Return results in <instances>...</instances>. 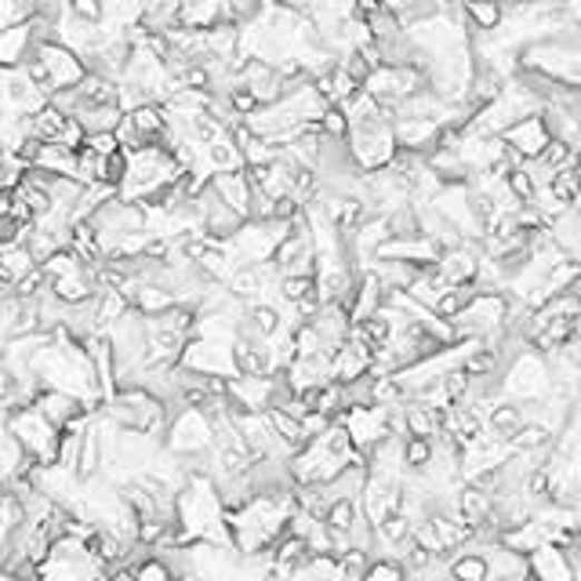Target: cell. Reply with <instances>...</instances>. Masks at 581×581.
<instances>
[{
  "label": "cell",
  "instance_id": "obj_8",
  "mask_svg": "<svg viewBox=\"0 0 581 581\" xmlns=\"http://www.w3.org/2000/svg\"><path fill=\"white\" fill-rule=\"evenodd\" d=\"M528 571L538 581H574V563L571 552H563L557 545H542L528 557Z\"/></svg>",
  "mask_w": 581,
  "mask_h": 581
},
{
  "label": "cell",
  "instance_id": "obj_6",
  "mask_svg": "<svg viewBox=\"0 0 581 581\" xmlns=\"http://www.w3.org/2000/svg\"><path fill=\"white\" fill-rule=\"evenodd\" d=\"M502 138V146L509 149V154H516L523 164H531V160H538V154H542V149L549 146V131H545V124H542V117H523V120H516V124H509V128L498 135Z\"/></svg>",
  "mask_w": 581,
  "mask_h": 581
},
{
  "label": "cell",
  "instance_id": "obj_1",
  "mask_svg": "<svg viewBox=\"0 0 581 581\" xmlns=\"http://www.w3.org/2000/svg\"><path fill=\"white\" fill-rule=\"evenodd\" d=\"M8 436L26 451V459H33L37 465H55V454H59V429H55L37 407H16L4 414Z\"/></svg>",
  "mask_w": 581,
  "mask_h": 581
},
{
  "label": "cell",
  "instance_id": "obj_3",
  "mask_svg": "<svg viewBox=\"0 0 581 581\" xmlns=\"http://www.w3.org/2000/svg\"><path fill=\"white\" fill-rule=\"evenodd\" d=\"M175 364L183 371H189V375H197V378H218V382L237 378V360H233V345L229 342L189 338L186 349L178 353Z\"/></svg>",
  "mask_w": 581,
  "mask_h": 581
},
{
  "label": "cell",
  "instance_id": "obj_4",
  "mask_svg": "<svg viewBox=\"0 0 581 581\" xmlns=\"http://www.w3.org/2000/svg\"><path fill=\"white\" fill-rule=\"evenodd\" d=\"M164 451L171 459H200V454L211 451V422L204 418L200 411H183L168 418V429H164Z\"/></svg>",
  "mask_w": 581,
  "mask_h": 581
},
{
  "label": "cell",
  "instance_id": "obj_2",
  "mask_svg": "<svg viewBox=\"0 0 581 581\" xmlns=\"http://www.w3.org/2000/svg\"><path fill=\"white\" fill-rule=\"evenodd\" d=\"M549 390H552V382H549V364H545V356H538V353H531V349H520V353L502 367V378H498V393H502V400H513V404L542 400Z\"/></svg>",
  "mask_w": 581,
  "mask_h": 581
},
{
  "label": "cell",
  "instance_id": "obj_9",
  "mask_svg": "<svg viewBox=\"0 0 581 581\" xmlns=\"http://www.w3.org/2000/svg\"><path fill=\"white\" fill-rule=\"evenodd\" d=\"M62 4H66V16L77 19V22H91V26H102L106 22L102 0H62Z\"/></svg>",
  "mask_w": 581,
  "mask_h": 581
},
{
  "label": "cell",
  "instance_id": "obj_7",
  "mask_svg": "<svg viewBox=\"0 0 581 581\" xmlns=\"http://www.w3.org/2000/svg\"><path fill=\"white\" fill-rule=\"evenodd\" d=\"M33 55H37V45H33V26H30V19L16 22V26H4V30H0V73H8V69H19L22 62H30Z\"/></svg>",
  "mask_w": 581,
  "mask_h": 581
},
{
  "label": "cell",
  "instance_id": "obj_5",
  "mask_svg": "<svg viewBox=\"0 0 581 581\" xmlns=\"http://www.w3.org/2000/svg\"><path fill=\"white\" fill-rule=\"evenodd\" d=\"M37 62L45 66V73L51 80V95L77 88L80 80H85V62H80L69 48H62L59 40H51V45H37Z\"/></svg>",
  "mask_w": 581,
  "mask_h": 581
}]
</instances>
